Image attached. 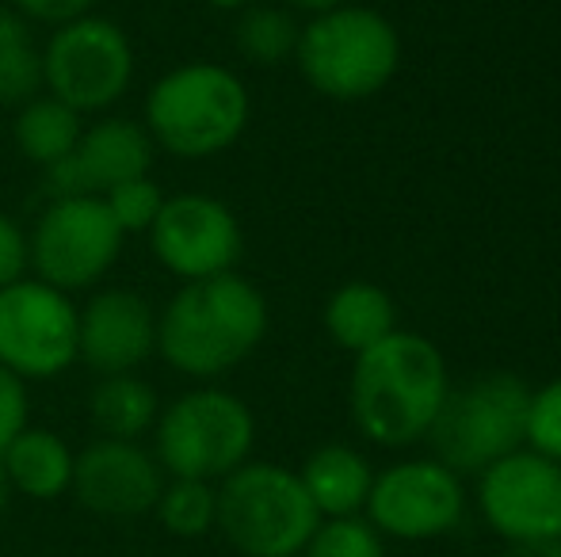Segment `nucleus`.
Listing matches in <instances>:
<instances>
[{"instance_id":"3","label":"nucleus","mask_w":561,"mask_h":557,"mask_svg":"<svg viewBox=\"0 0 561 557\" xmlns=\"http://www.w3.org/2000/svg\"><path fill=\"white\" fill-rule=\"evenodd\" d=\"M252 96L244 81L215 61H187L157 77L146 96L141 127L149 130L157 153L180 161H210L237 146L249 130Z\"/></svg>"},{"instance_id":"21","label":"nucleus","mask_w":561,"mask_h":557,"mask_svg":"<svg viewBox=\"0 0 561 557\" xmlns=\"http://www.w3.org/2000/svg\"><path fill=\"white\" fill-rule=\"evenodd\" d=\"M84 130V115H77L73 107H66L54 96H35L23 107H15L12 138L15 149L23 153V161L38 164V169H50L61 156H69V149L77 146Z\"/></svg>"},{"instance_id":"11","label":"nucleus","mask_w":561,"mask_h":557,"mask_svg":"<svg viewBox=\"0 0 561 557\" xmlns=\"http://www.w3.org/2000/svg\"><path fill=\"white\" fill-rule=\"evenodd\" d=\"M146 237L153 260L180 282L237 271L244 248V233L233 210L215 195L199 192L164 195L161 214L153 218Z\"/></svg>"},{"instance_id":"23","label":"nucleus","mask_w":561,"mask_h":557,"mask_svg":"<svg viewBox=\"0 0 561 557\" xmlns=\"http://www.w3.org/2000/svg\"><path fill=\"white\" fill-rule=\"evenodd\" d=\"M153 515L169 535L203 538L218 527V485L195 477H169L153 504Z\"/></svg>"},{"instance_id":"30","label":"nucleus","mask_w":561,"mask_h":557,"mask_svg":"<svg viewBox=\"0 0 561 557\" xmlns=\"http://www.w3.org/2000/svg\"><path fill=\"white\" fill-rule=\"evenodd\" d=\"M15 12L23 20H35L43 27H61V23H73L81 15H92L96 12V0H12Z\"/></svg>"},{"instance_id":"22","label":"nucleus","mask_w":561,"mask_h":557,"mask_svg":"<svg viewBox=\"0 0 561 557\" xmlns=\"http://www.w3.org/2000/svg\"><path fill=\"white\" fill-rule=\"evenodd\" d=\"M298 27L295 12L279 4H249L237 12V27H233V46L244 61L252 66H279V61L295 58L298 50Z\"/></svg>"},{"instance_id":"27","label":"nucleus","mask_w":561,"mask_h":557,"mask_svg":"<svg viewBox=\"0 0 561 557\" xmlns=\"http://www.w3.org/2000/svg\"><path fill=\"white\" fill-rule=\"evenodd\" d=\"M531 451L561 462V379L535 390L527 405V443Z\"/></svg>"},{"instance_id":"24","label":"nucleus","mask_w":561,"mask_h":557,"mask_svg":"<svg viewBox=\"0 0 561 557\" xmlns=\"http://www.w3.org/2000/svg\"><path fill=\"white\" fill-rule=\"evenodd\" d=\"M43 96V50L15 20L0 35V107H23Z\"/></svg>"},{"instance_id":"15","label":"nucleus","mask_w":561,"mask_h":557,"mask_svg":"<svg viewBox=\"0 0 561 557\" xmlns=\"http://www.w3.org/2000/svg\"><path fill=\"white\" fill-rule=\"evenodd\" d=\"M157 146L138 119L104 115L96 123H84L69 156L46 169V184H50L54 199H66V195L104 199L112 187L126 184V179L149 176Z\"/></svg>"},{"instance_id":"10","label":"nucleus","mask_w":561,"mask_h":557,"mask_svg":"<svg viewBox=\"0 0 561 557\" xmlns=\"http://www.w3.org/2000/svg\"><path fill=\"white\" fill-rule=\"evenodd\" d=\"M0 363L23 382L66 374L77 363L73 298L35 276L0 287Z\"/></svg>"},{"instance_id":"14","label":"nucleus","mask_w":561,"mask_h":557,"mask_svg":"<svg viewBox=\"0 0 561 557\" xmlns=\"http://www.w3.org/2000/svg\"><path fill=\"white\" fill-rule=\"evenodd\" d=\"M164 481H169V474L149 446L134 443V439L96 436L84 451H77L69 492L92 515L138 520V515L153 512Z\"/></svg>"},{"instance_id":"4","label":"nucleus","mask_w":561,"mask_h":557,"mask_svg":"<svg viewBox=\"0 0 561 557\" xmlns=\"http://www.w3.org/2000/svg\"><path fill=\"white\" fill-rule=\"evenodd\" d=\"M295 61L313 92L336 104H359L393 81L401 66V38L375 8L340 4L306 23Z\"/></svg>"},{"instance_id":"9","label":"nucleus","mask_w":561,"mask_h":557,"mask_svg":"<svg viewBox=\"0 0 561 557\" xmlns=\"http://www.w3.org/2000/svg\"><path fill=\"white\" fill-rule=\"evenodd\" d=\"M123 241L126 233L115 225L104 199L92 195L50 199V207L35 218V230L27 233L31 276L66 294L89 290L115 268Z\"/></svg>"},{"instance_id":"8","label":"nucleus","mask_w":561,"mask_h":557,"mask_svg":"<svg viewBox=\"0 0 561 557\" xmlns=\"http://www.w3.org/2000/svg\"><path fill=\"white\" fill-rule=\"evenodd\" d=\"M134 43L107 15H81L50 31L43 46V92L77 115H104L134 84Z\"/></svg>"},{"instance_id":"17","label":"nucleus","mask_w":561,"mask_h":557,"mask_svg":"<svg viewBox=\"0 0 561 557\" xmlns=\"http://www.w3.org/2000/svg\"><path fill=\"white\" fill-rule=\"evenodd\" d=\"M0 462H4L8 485H12L15 497L43 500L46 504V500H58L69 492L77 451L58 431L27 423V428L0 451Z\"/></svg>"},{"instance_id":"16","label":"nucleus","mask_w":561,"mask_h":557,"mask_svg":"<svg viewBox=\"0 0 561 557\" xmlns=\"http://www.w3.org/2000/svg\"><path fill=\"white\" fill-rule=\"evenodd\" d=\"M157 356V310L130 287L96 290L77 305V363L92 374H138Z\"/></svg>"},{"instance_id":"7","label":"nucleus","mask_w":561,"mask_h":557,"mask_svg":"<svg viewBox=\"0 0 561 557\" xmlns=\"http://www.w3.org/2000/svg\"><path fill=\"white\" fill-rule=\"evenodd\" d=\"M527 405L531 390L516 374H481L458 390H447L428 443L436 462L455 474H481L496 459L527 443Z\"/></svg>"},{"instance_id":"35","label":"nucleus","mask_w":561,"mask_h":557,"mask_svg":"<svg viewBox=\"0 0 561 557\" xmlns=\"http://www.w3.org/2000/svg\"><path fill=\"white\" fill-rule=\"evenodd\" d=\"M8 20H12V15L4 12V8H0V35H4V27H8Z\"/></svg>"},{"instance_id":"26","label":"nucleus","mask_w":561,"mask_h":557,"mask_svg":"<svg viewBox=\"0 0 561 557\" xmlns=\"http://www.w3.org/2000/svg\"><path fill=\"white\" fill-rule=\"evenodd\" d=\"M104 207L112 210L115 225L123 233H149L153 218L161 214V207H164V192L153 179V172H149V176L126 179V184L112 187V192L104 195Z\"/></svg>"},{"instance_id":"34","label":"nucleus","mask_w":561,"mask_h":557,"mask_svg":"<svg viewBox=\"0 0 561 557\" xmlns=\"http://www.w3.org/2000/svg\"><path fill=\"white\" fill-rule=\"evenodd\" d=\"M210 8H218V12H241V8L256 4V0H207Z\"/></svg>"},{"instance_id":"5","label":"nucleus","mask_w":561,"mask_h":557,"mask_svg":"<svg viewBox=\"0 0 561 557\" xmlns=\"http://www.w3.org/2000/svg\"><path fill=\"white\" fill-rule=\"evenodd\" d=\"M321 515L302 477L275 462H244L218 481V527L241 557H302Z\"/></svg>"},{"instance_id":"6","label":"nucleus","mask_w":561,"mask_h":557,"mask_svg":"<svg viewBox=\"0 0 561 557\" xmlns=\"http://www.w3.org/2000/svg\"><path fill=\"white\" fill-rule=\"evenodd\" d=\"M256 417L237 394L203 382L176 402L161 405L153 428V454L169 477H195L218 485L252 459Z\"/></svg>"},{"instance_id":"25","label":"nucleus","mask_w":561,"mask_h":557,"mask_svg":"<svg viewBox=\"0 0 561 557\" xmlns=\"http://www.w3.org/2000/svg\"><path fill=\"white\" fill-rule=\"evenodd\" d=\"M302 557H386L382 535L359 515H340V520H321L310 535Z\"/></svg>"},{"instance_id":"13","label":"nucleus","mask_w":561,"mask_h":557,"mask_svg":"<svg viewBox=\"0 0 561 557\" xmlns=\"http://www.w3.org/2000/svg\"><path fill=\"white\" fill-rule=\"evenodd\" d=\"M478 504L504 543H561V462L519 446L481 469Z\"/></svg>"},{"instance_id":"32","label":"nucleus","mask_w":561,"mask_h":557,"mask_svg":"<svg viewBox=\"0 0 561 557\" xmlns=\"http://www.w3.org/2000/svg\"><path fill=\"white\" fill-rule=\"evenodd\" d=\"M347 4V0H283V8H290V12H306L313 20V15H325L333 12V8Z\"/></svg>"},{"instance_id":"19","label":"nucleus","mask_w":561,"mask_h":557,"mask_svg":"<svg viewBox=\"0 0 561 557\" xmlns=\"http://www.w3.org/2000/svg\"><path fill=\"white\" fill-rule=\"evenodd\" d=\"M325 328L340 348L359 356V351L375 348L378 340H386L398 328V305L378 282L352 279L329 294Z\"/></svg>"},{"instance_id":"31","label":"nucleus","mask_w":561,"mask_h":557,"mask_svg":"<svg viewBox=\"0 0 561 557\" xmlns=\"http://www.w3.org/2000/svg\"><path fill=\"white\" fill-rule=\"evenodd\" d=\"M504 557H561V543L554 538H531V543H508Z\"/></svg>"},{"instance_id":"1","label":"nucleus","mask_w":561,"mask_h":557,"mask_svg":"<svg viewBox=\"0 0 561 557\" xmlns=\"http://www.w3.org/2000/svg\"><path fill=\"white\" fill-rule=\"evenodd\" d=\"M267 321V298L237 271L180 282L157 310V356L184 379L218 382L264 344Z\"/></svg>"},{"instance_id":"33","label":"nucleus","mask_w":561,"mask_h":557,"mask_svg":"<svg viewBox=\"0 0 561 557\" xmlns=\"http://www.w3.org/2000/svg\"><path fill=\"white\" fill-rule=\"evenodd\" d=\"M12 485H8V474H4V462H0V520H4V512H8V504H12Z\"/></svg>"},{"instance_id":"29","label":"nucleus","mask_w":561,"mask_h":557,"mask_svg":"<svg viewBox=\"0 0 561 557\" xmlns=\"http://www.w3.org/2000/svg\"><path fill=\"white\" fill-rule=\"evenodd\" d=\"M23 276H31V253H27V233L0 214V287H12Z\"/></svg>"},{"instance_id":"2","label":"nucleus","mask_w":561,"mask_h":557,"mask_svg":"<svg viewBox=\"0 0 561 557\" xmlns=\"http://www.w3.org/2000/svg\"><path fill=\"white\" fill-rule=\"evenodd\" d=\"M447 390V363L436 344L393 328L386 340L355 356L352 420L370 443L409 446L428 436Z\"/></svg>"},{"instance_id":"12","label":"nucleus","mask_w":561,"mask_h":557,"mask_svg":"<svg viewBox=\"0 0 561 557\" xmlns=\"http://www.w3.org/2000/svg\"><path fill=\"white\" fill-rule=\"evenodd\" d=\"M367 523L386 538H444L462 523L466 489L455 469L436 459L398 462V466L375 474L367 497Z\"/></svg>"},{"instance_id":"20","label":"nucleus","mask_w":561,"mask_h":557,"mask_svg":"<svg viewBox=\"0 0 561 557\" xmlns=\"http://www.w3.org/2000/svg\"><path fill=\"white\" fill-rule=\"evenodd\" d=\"M161 417V397L141 374H100L89 390V420L104 439H134L141 443L153 436Z\"/></svg>"},{"instance_id":"18","label":"nucleus","mask_w":561,"mask_h":557,"mask_svg":"<svg viewBox=\"0 0 561 557\" xmlns=\"http://www.w3.org/2000/svg\"><path fill=\"white\" fill-rule=\"evenodd\" d=\"M306 492H310L313 508H318L321 520H340V515H359L367 508L370 485V462L363 459L355 446L344 443H325L302 462L298 469Z\"/></svg>"},{"instance_id":"28","label":"nucleus","mask_w":561,"mask_h":557,"mask_svg":"<svg viewBox=\"0 0 561 557\" xmlns=\"http://www.w3.org/2000/svg\"><path fill=\"white\" fill-rule=\"evenodd\" d=\"M27 423H31L27 382L0 363V451H4V446L12 443Z\"/></svg>"}]
</instances>
